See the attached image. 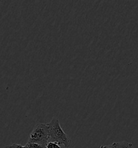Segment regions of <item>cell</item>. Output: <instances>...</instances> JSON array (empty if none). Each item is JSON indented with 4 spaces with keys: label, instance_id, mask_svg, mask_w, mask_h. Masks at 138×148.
Instances as JSON below:
<instances>
[{
    "label": "cell",
    "instance_id": "8992f818",
    "mask_svg": "<svg viewBox=\"0 0 138 148\" xmlns=\"http://www.w3.org/2000/svg\"><path fill=\"white\" fill-rule=\"evenodd\" d=\"M10 148H26L25 146H22L21 144L17 143H14L9 146Z\"/></svg>",
    "mask_w": 138,
    "mask_h": 148
},
{
    "label": "cell",
    "instance_id": "7a4b0ae2",
    "mask_svg": "<svg viewBox=\"0 0 138 148\" xmlns=\"http://www.w3.org/2000/svg\"><path fill=\"white\" fill-rule=\"evenodd\" d=\"M49 139V132L47 124L38 123L30 133L28 142L36 143L46 147Z\"/></svg>",
    "mask_w": 138,
    "mask_h": 148
},
{
    "label": "cell",
    "instance_id": "5b68a950",
    "mask_svg": "<svg viewBox=\"0 0 138 148\" xmlns=\"http://www.w3.org/2000/svg\"><path fill=\"white\" fill-rule=\"evenodd\" d=\"M46 148H62V147H60V145L57 143L49 142L47 145Z\"/></svg>",
    "mask_w": 138,
    "mask_h": 148
},
{
    "label": "cell",
    "instance_id": "6da1fadb",
    "mask_svg": "<svg viewBox=\"0 0 138 148\" xmlns=\"http://www.w3.org/2000/svg\"><path fill=\"white\" fill-rule=\"evenodd\" d=\"M49 127V142H55L63 145L65 148H69L71 144V140L68 135L66 134L60 126L59 120L57 118H53L51 122L47 123Z\"/></svg>",
    "mask_w": 138,
    "mask_h": 148
},
{
    "label": "cell",
    "instance_id": "3957f363",
    "mask_svg": "<svg viewBox=\"0 0 138 148\" xmlns=\"http://www.w3.org/2000/svg\"><path fill=\"white\" fill-rule=\"evenodd\" d=\"M112 145L116 148H133L132 144L126 141L115 142L112 144Z\"/></svg>",
    "mask_w": 138,
    "mask_h": 148
},
{
    "label": "cell",
    "instance_id": "52a82bcc",
    "mask_svg": "<svg viewBox=\"0 0 138 148\" xmlns=\"http://www.w3.org/2000/svg\"><path fill=\"white\" fill-rule=\"evenodd\" d=\"M105 148H114V147H113L112 145H105Z\"/></svg>",
    "mask_w": 138,
    "mask_h": 148
},
{
    "label": "cell",
    "instance_id": "9c48e42d",
    "mask_svg": "<svg viewBox=\"0 0 138 148\" xmlns=\"http://www.w3.org/2000/svg\"><path fill=\"white\" fill-rule=\"evenodd\" d=\"M9 148V146H7V147H3V148Z\"/></svg>",
    "mask_w": 138,
    "mask_h": 148
},
{
    "label": "cell",
    "instance_id": "277c9868",
    "mask_svg": "<svg viewBox=\"0 0 138 148\" xmlns=\"http://www.w3.org/2000/svg\"><path fill=\"white\" fill-rule=\"evenodd\" d=\"M26 148H46L45 147H44L42 145L36 143H30L28 142L25 145Z\"/></svg>",
    "mask_w": 138,
    "mask_h": 148
},
{
    "label": "cell",
    "instance_id": "ba28073f",
    "mask_svg": "<svg viewBox=\"0 0 138 148\" xmlns=\"http://www.w3.org/2000/svg\"><path fill=\"white\" fill-rule=\"evenodd\" d=\"M100 148H105V145H101Z\"/></svg>",
    "mask_w": 138,
    "mask_h": 148
}]
</instances>
